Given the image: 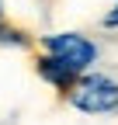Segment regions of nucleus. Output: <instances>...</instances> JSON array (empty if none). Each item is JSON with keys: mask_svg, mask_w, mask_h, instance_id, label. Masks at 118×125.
Wrapping results in <instances>:
<instances>
[{"mask_svg": "<svg viewBox=\"0 0 118 125\" xmlns=\"http://www.w3.org/2000/svg\"><path fill=\"white\" fill-rule=\"evenodd\" d=\"M38 49L42 52H49L56 59H63L69 70H77V73H87V70H94V62L101 56L97 49V42L90 35H83V31H56V35H42L38 38Z\"/></svg>", "mask_w": 118, "mask_h": 125, "instance_id": "f03ea898", "label": "nucleus"}, {"mask_svg": "<svg viewBox=\"0 0 118 125\" xmlns=\"http://www.w3.org/2000/svg\"><path fill=\"white\" fill-rule=\"evenodd\" d=\"M35 73H38V80L42 83H49L56 94H59V97H69V90H73V83H77L80 80V73L77 70H69L66 66V62L63 59H56V56H49V52H35Z\"/></svg>", "mask_w": 118, "mask_h": 125, "instance_id": "7ed1b4c3", "label": "nucleus"}, {"mask_svg": "<svg viewBox=\"0 0 118 125\" xmlns=\"http://www.w3.org/2000/svg\"><path fill=\"white\" fill-rule=\"evenodd\" d=\"M0 4H4V0H0Z\"/></svg>", "mask_w": 118, "mask_h": 125, "instance_id": "423d86ee", "label": "nucleus"}, {"mask_svg": "<svg viewBox=\"0 0 118 125\" xmlns=\"http://www.w3.org/2000/svg\"><path fill=\"white\" fill-rule=\"evenodd\" d=\"M31 45H35V38L24 28L4 21V28H0V49H31Z\"/></svg>", "mask_w": 118, "mask_h": 125, "instance_id": "20e7f679", "label": "nucleus"}, {"mask_svg": "<svg viewBox=\"0 0 118 125\" xmlns=\"http://www.w3.org/2000/svg\"><path fill=\"white\" fill-rule=\"evenodd\" d=\"M101 28H111V31L118 28V4H115V7L104 14V18H101Z\"/></svg>", "mask_w": 118, "mask_h": 125, "instance_id": "39448f33", "label": "nucleus"}, {"mask_svg": "<svg viewBox=\"0 0 118 125\" xmlns=\"http://www.w3.org/2000/svg\"><path fill=\"white\" fill-rule=\"evenodd\" d=\"M69 108H77L80 115H118V76L87 70L69 90Z\"/></svg>", "mask_w": 118, "mask_h": 125, "instance_id": "f257e3e1", "label": "nucleus"}]
</instances>
